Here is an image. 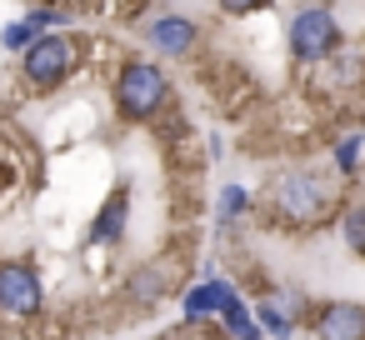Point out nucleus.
Instances as JSON below:
<instances>
[{
  "label": "nucleus",
  "instance_id": "1",
  "mask_svg": "<svg viewBox=\"0 0 365 340\" xmlns=\"http://www.w3.org/2000/svg\"><path fill=\"white\" fill-rule=\"evenodd\" d=\"M170 101V81L155 61H125L120 76H115V110L125 120H155Z\"/></svg>",
  "mask_w": 365,
  "mask_h": 340
},
{
  "label": "nucleus",
  "instance_id": "2",
  "mask_svg": "<svg viewBox=\"0 0 365 340\" xmlns=\"http://www.w3.org/2000/svg\"><path fill=\"white\" fill-rule=\"evenodd\" d=\"M275 200V215L290 220V225H320L330 210H335V190L315 175V170H285L270 190Z\"/></svg>",
  "mask_w": 365,
  "mask_h": 340
},
{
  "label": "nucleus",
  "instance_id": "3",
  "mask_svg": "<svg viewBox=\"0 0 365 340\" xmlns=\"http://www.w3.org/2000/svg\"><path fill=\"white\" fill-rule=\"evenodd\" d=\"M285 41H290V56H295L300 66H320V61H330V56L340 51L335 11H330V6H300V11L290 16Z\"/></svg>",
  "mask_w": 365,
  "mask_h": 340
},
{
  "label": "nucleus",
  "instance_id": "4",
  "mask_svg": "<svg viewBox=\"0 0 365 340\" xmlns=\"http://www.w3.org/2000/svg\"><path fill=\"white\" fill-rule=\"evenodd\" d=\"M46 290H41V270L31 260H0V315L11 320H31L41 310Z\"/></svg>",
  "mask_w": 365,
  "mask_h": 340
},
{
  "label": "nucleus",
  "instance_id": "5",
  "mask_svg": "<svg viewBox=\"0 0 365 340\" xmlns=\"http://www.w3.org/2000/svg\"><path fill=\"white\" fill-rule=\"evenodd\" d=\"M21 76H26L36 91H56V86H66V76H71V36H41V41L26 51Z\"/></svg>",
  "mask_w": 365,
  "mask_h": 340
},
{
  "label": "nucleus",
  "instance_id": "6",
  "mask_svg": "<svg viewBox=\"0 0 365 340\" xmlns=\"http://www.w3.org/2000/svg\"><path fill=\"white\" fill-rule=\"evenodd\" d=\"M315 340H365V305L355 300H330L310 315Z\"/></svg>",
  "mask_w": 365,
  "mask_h": 340
},
{
  "label": "nucleus",
  "instance_id": "7",
  "mask_svg": "<svg viewBox=\"0 0 365 340\" xmlns=\"http://www.w3.org/2000/svg\"><path fill=\"white\" fill-rule=\"evenodd\" d=\"M145 41H150V51H155V56L180 61V56H190V51H195L200 26H195V21H185V16H170V11H165V16H155V21H150Z\"/></svg>",
  "mask_w": 365,
  "mask_h": 340
},
{
  "label": "nucleus",
  "instance_id": "8",
  "mask_svg": "<svg viewBox=\"0 0 365 340\" xmlns=\"http://www.w3.org/2000/svg\"><path fill=\"white\" fill-rule=\"evenodd\" d=\"M125 220H130V190L120 185V190L106 195V205L96 210V220H91V245H120Z\"/></svg>",
  "mask_w": 365,
  "mask_h": 340
},
{
  "label": "nucleus",
  "instance_id": "9",
  "mask_svg": "<svg viewBox=\"0 0 365 340\" xmlns=\"http://www.w3.org/2000/svg\"><path fill=\"white\" fill-rule=\"evenodd\" d=\"M230 300H235V285L220 280V275H210L205 285L185 290V315H190V320H200V315H225Z\"/></svg>",
  "mask_w": 365,
  "mask_h": 340
},
{
  "label": "nucleus",
  "instance_id": "10",
  "mask_svg": "<svg viewBox=\"0 0 365 340\" xmlns=\"http://www.w3.org/2000/svg\"><path fill=\"white\" fill-rule=\"evenodd\" d=\"M220 325H225V335L230 340H260V320H255V310L235 295L230 305H225V315H220Z\"/></svg>",
  "mask_w": 365,
  "mask_h": 340
},
{
  "label": "nucleus",
  "instance_id": "11",
  "mask_svg": "<svg viewBox=\"0 0 365 340\" xmlns=\"http://www.w3.org/2000/svg\"><path fill=\"white\" fill-rule=\"evenodd\" d=\"M41 36H46V31H41V21H36V16H26V21H16V26H6V31H0V46L26 56V51H31Z\"/></svg>",
  "mask_w": 365,
  "mask_h": 340
},
{
  "label": "nucleus",
  "instance_id": "12",
  "mask_svg": "<svg viewBox=\"0 0 365 340\" xmlns=\"http://www.w3.org/2000/svg\"><path fill=\"white\" fill-rule=\"evenodd\" d=\"M170 290V280H165V270H135V280H130V300H140V305H150V300H160Z\"/></svg>",
  "mask_w": 365,
  "mask_h": 340
},
{
  "label": "nucleus",
  "instance_id": "13",
  "mask_svg": "<svg viewBox=\"0 0 365 340\" xmlns=\"http://www.w3.org/2000/svg\"><path fill=\"white\" fill-rule=\"evenodd\" d=\"M255 320H260V330H270L275 340H285L290 330H295V320H290V310H280V305H255Z\"/></svg>",
  "mask_w": 365,
  "mask_h": 340
},
{
  "label": "nucleus",
  "instance_id": "14",
  "mask_svg": "<svg viewBox=\"0 0 365 340\" xmlns=\"http://www.w3.org/2000/svg\"><path fill=\"white\" fill-rule=\"evenodd\" d=\"M345 245L355 255H365V205H350L345 210Z\"/></svg>",
  "mask_w": 365,
  "mask_h": 340
},
{
  "label": "nucleus",
  "instance_id": "15",
  "mask_svg": "<svg viewBox=\"0 0 365 340\" xmlns=\"http://www.w3.org/2000/svg\"><path fill=\"white\" fill-rule=\"evenodd\" d=\"M245 210H250V195H245L240 185H225V190H220V210H215V215H220V220H235V215H245Z\"/></svg>",
  "mask_w": 365,
  "mask_h": 340
},
{
  "label": "nucleus",
  "instance_id": "16",
  "mask_svg": "<svg viewBox=\"0 0 365 340\" xmlns=\"http://www.w3.org/2000/svg\"><path fill=\"white\" fill-rule=\"evenodd\" d=\"M360 150H365V140H360V135H345V140L335 145V165H340V170L350 175V170L360 165Z\"/></svg>",
  "mask_w": 365,
  "mask_h": 340
}]
</instances>
